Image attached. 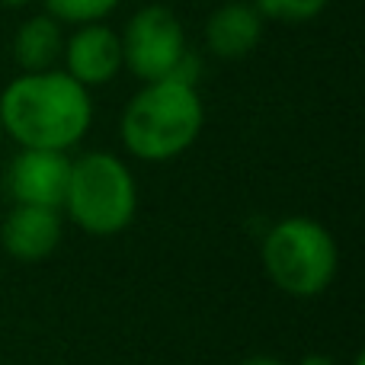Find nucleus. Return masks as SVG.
Segmentation results:
<instances>
[{"mask_svg": "<svg viewBox=\"0 0 365 365\" xmlns=\"http://www.w3.org/2000/svg\"><path fill=\"white\" fill-rule=\"evenodd\" d=\"M0 122L19 148L71 151L93 125V100L58 68L19 74L0 93Z\"/></svg>", "mask_w": 365, "mask_h": 365, "instance_id": "f257e3e1", "label": "nucleus"}, {"mask_svg": "<svg viewBox=\"0 0 365 365\" xmlns=\"http://www.w3.org/2000/svg\"><path fill=\"white\" fill-rule=\"evenodd\" d=\"M205 125V106L186 81H151L125 103L119 119V138L135 160L164 164L195 145Z\"/></svg>", "mask_w": 365, "mask_h": 365, "instance_id": "f03ea898", "label": "nucleus"}, {"mask_svg": "<svg viewBox=\"0 0 365 365\" xmlns=\"http://www.w3.org/2000/svg\"><path fill=\"white\" fill-rule=\"evenodd\" d=\"M259 257L269 282L289 298L324 295L340 269L334 234L308 215H289L276 221L266 231Z\"/></svg>", "mask_w": 365, "mask_h": 365, "instance_id": "7ed1b4c3", "label": "nucleus"}, {"mask_svg": "<svg viewBox=\"0 0 365 365\" xmlns=\"http://www.w3.org/2000/svg\"><path fill=\"white\" fill-rule=\"evenodd\" d=\"M61 208L81 231L93 237L122 234L138 212V182L122 158L87 151L71 160V177Z\"/></svg>", "mask_w": 365, "mask_h": 365, "instance_id": "20e7f679", "label": "nucleus"}, {"mask_svg": "<svg viewBox=\"0 0 365 365\" xmlns=\"http://www.w3.org/2000/svg\"><path fill=\"white\" fill-rule=\"evenodd\" d=\"M122 64L141 83L151 81H199V58L189 51L186 29L170 6L148 4L125 23L122 32Z\"/></svg>", "mask_w": 365, "mask_h": 365, "instance_id": "39448f33", "label": "nucleus"}, {"mask_svg": "<svg viewBox=\"0 0 365 365\" xmlns=\"http://www.w3.org/2000/svg\"><path fill=\"white\" fill-rule=\"evenodd\" d=\"M71 177L68 151H45V148H19V154L6 167V192L13 205H45L61 208L64 189Z\"/></svg>", "mask_w": 365, "mask_h": 365, "instance_id": "423d86ee", "label": "nucleus"}, {"mask_svg": "<svg viewBox=\"0 0 365 365\" xmlns=\"http://www.w3.org/2000/svg\"><path fill=\"white\" fill-rule=\"evenodd\" d=\"M64 74H71L83 87H103L119 74L122 64V38L106 23L74 26V36L64 42Z\"/></svg>", "mask_w": 365, "mask_h": 365, "instance_id": "0eeeda50", "label": "nucleus"}, {"mask_svg": "<svg viewBox=\"0 0 365 365\" xmlns=\"http://www.w3.org/2000/svg\"><path fill=\"white\" fill-rule=\"evenodd\" d=\"M61 208L45 205H13L0 225V247L19 263L48 259L61 244Z\"/></svg>", "mask_w": 365, "mask_h": 365, "instance_id": "6e6552de", "label": "nucleus"}, {"mask_svg": "<svg viewBox=\"0 0 365 365\" xmlns=\"http://www.w3.org/2000/svg\"><path fill=\"white\" fill-rule=\"evenodd\" d=\"M263 23L266 19L259 16L250 0H227V4L215 6L212 16L205 19L208 51L225 61L247 58L263 38Z\"/></svg>", "mask_w": 365, "mask_h": 365, "instance_id": "1a4fd4ad", "label": "nucleus"}, {"mask_svg": "<svg viewBox=\"0 0 365 365\" xmlns=\"http://www.w3.org/2000/svg\"><path fill=\"white\" fill-rule=\"evenodd\" d=\"M64 36L61 23L48 13L29 16L13 36V58H16L23 74H36V71H51L61 61Z\"/></svg>", "mask_w": 365, "mask_h": 365, "instance_id": "9d476101", "label": "nucleus"}, {"mask_svg": "<svg viewBox=\"0 0 365 365\" xmlns=\"http://www.w3.org/2000/svg\"><path fill=\"white\" fill-rule=\"evenodd\" d=\"M45 13L58 23L83 26V23H103L122 0H42Z\"/></svg>", "mask_w": 365, "mask_h": 365, "instance_id": "9b49d317", "label": "nucleus"}, {"mask_svg": "<svg viewBox=\"0 0 365 365\" xmlns=\"http://www.w3.org/2000/svg\"><path fill=\"white\" fill-rule=\"evenodd\" d=\"M250 4L257 6V13L263 19L285 23V26H302L321 16L330 0H250Z\"/></svg>", "mask_w": 365, "mask_h": 365, "instance_id": "f8f14e48", "label": "nucleus"}, {"mask_svg": "<svg viewBox=\"0 0 365 365\" xmlns=\"http://www.w3.org/2000/svg\"><path fill=\"white\" fill-rule=\"evenodd\" d=\"M240 365H289V362L276 359V356H250V359H244Z\"/></svg>", "mask_w": 365, "mask_h": 365, "instance_id": "ddd939ff", "label": "nucleus"}, {"mask_svg": "<svg viewBox=\"0 0 365 365\" xmlns=\"http://www.w3.org/2000/svg\"><path fill=\"white\" fill-rule=\"evenodd\" d=\"M298 365H336V362L330 359V356H324V353H308Z\"/></svg>", "mask_w": 365, "mask_h": 365, "instance_id": "4468645a", "label": "nucleus"}, {"mask_svg": "<svg viewBox=\"0 0 365 365\" xmlns=\"http://www.w3.org/2000/svg\"><path fill=\"white\" fill-rule=\"evenodd\" d=\"M32 0H0V6H6V10H19V6H29Z\"/></svg>", "mask_w": 365, "mask_h": 365, "instance_id": "2eb2a0df", "label": "nucleus"}, {"mask_svg": "<svg viewBox=\"0 0 365 365\" xmlns=\"http://www.w3.org/2000/svg\"><path fill=\"white\" fill-rule=\"evenodd\" d=\"M353 365H365V356H362V353H356V359H353Z\"/></svg>", "mask_w": 365, "mask_h": 365, "instance_id": "dca6fc26", "label": "nucleus"}, {"mask_svg": "<svg viewBox=\"0 0 365 365\" xmlns=\"http://www.w3.org/2000/svg\"><path fill=\"white\" fill-rule=\"evenodd\" d=\"M4 138H6V132H4V122H0V148H4Z\"/></svg>", "mask_w": 365, "mask_h": 365, "instance_id": "f3484780", "label": "nucleus"}, {"mask_svg": "<svg viewBox=\"0 0 365 365\" xmlns=\"http://www.w3.org/2000/svg\"><path fill=\"white\" fill-rule=\"evenodd\" d=\"M0 365H4V362H0Z\"/></svg>", "mask_w": 365, "mask_h": 365, "instance_id": "a211bd4d", "label": "nucleus"}]
</instances>
